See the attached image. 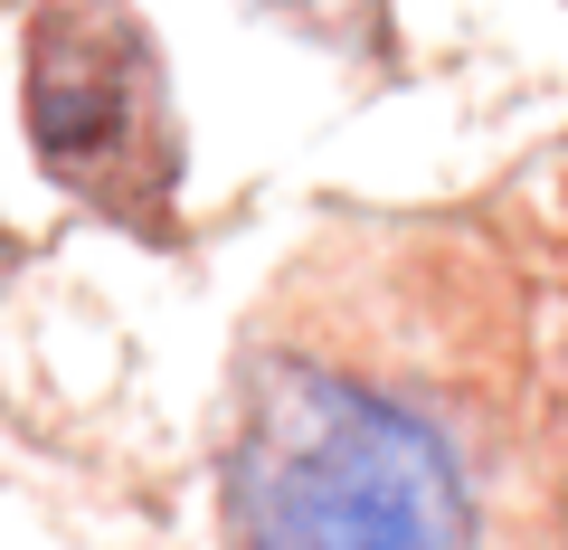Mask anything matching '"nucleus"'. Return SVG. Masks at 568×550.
<instances>
[{
	"label": "nucleus",
	"instance_id": "obj_1",
	"mask_svg": "<svg viewBox=\"0 0 568 550\" xmlns=\"http://www.w3.org/2000/svg\"><path fill=\"white\" fill-rule=\"evenodd\" d=\"M219 503L237 550H474L455 437L323 361H265L237 389Z\"/></svg>",
	"mask_w": 568,
	"mask_h": 550
},
{
	"label": "nucleus",
	"instance_id": "obj_2",
	"mask_svg": "<svg viewBox=\"0 0 568 550\" xmlns=\"http://www.w3.org/2000/svg\"><path fill=\"white\" fill-rule=\"evenodd\" d=\"M29 143L48 181L114 219H162L171 200V104L162 58L123 0H48L29 29Z\"/></svg>",
	"mask_w": 568,
	"mask_h": 550
}]
</instances>
